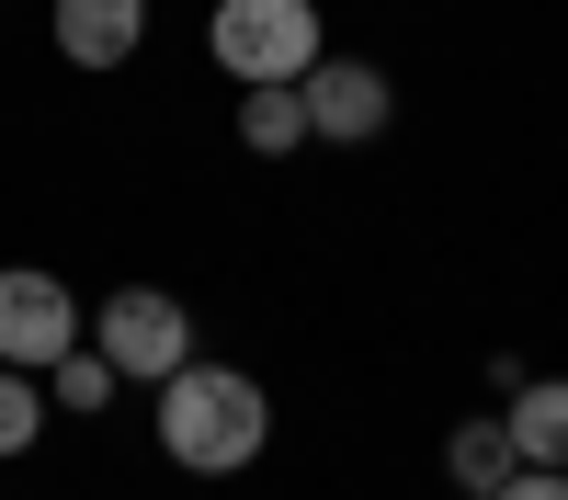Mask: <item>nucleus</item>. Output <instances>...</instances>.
Segmentation results:
<instances>
[{
  "label": "nucleus",
  "mask_w": 568,
  "mask_h": 500,
  "mask_svg": "<svg viewBox=\"0 0 568 500\" xmlns=\"http://www.w3.org/2000/svg\"><path fill=\"white\" fill-rule=\"evenodd\" d=\"M262 443H273L262 376H240V364H182V376L160 387V455H171V467L227 478V467H251Z\"/></svg>",
  "instance_id": "nucleus-1"
},
{
  "label": "nucleus",
  "mask_w": 568,
  "mask_h": 500,
  "mask_svg": "<svg viewBox=\"0 0 568 500\" xmlns=\"http://www.w3.org/2000/svg\"><path fill=\"white\" fill-rule=\"evenodd\" d=\"M216 69L240 80V91H307V69L329 58L318 45V0H216Z\"/></svg>",
  "instance_id": "nucleus-2"
},
{
  "label": "nucleus",
  "mask_w": 568,
  "mask_h": 500,
  "mask_svg": "<svg viewBox=\"0 0 568 500\" xmlns=\"http://www.w3.org/2000/svg\"><path fill=\"white\" fill-rule=\"evenodd\" d=\"M91 353H103L125 387H171L182 364H194V307L160 296V285H114L91 307Z\"/></svg>",
  "instance_id": "nucleus-3"
},
{
  "label": "nucleus",
  "mask_w": 568,
  "mask_h": 500,
  "mask_svg": "<svg viewBox=\"0 0 568 500\" xmlns=\"http://www.w3.org/2000/svg\"><path fill=\"white\" fill-rule=\"evenodd\" d=\"M91 341V307L34 262H0V364L12 376H58V364Z\"/></svg>",
  "instance_id": "nucleus-4"
},
{
  "label": "nucleus",
  "mask_w": 568,
  "mask_h": 500,
  "mask_svg": "<svg viewBox=\"0 0 568 500\" xmlns=\"http://www.w3.org/2000/svg\"><path fill=\"white\" fill-rule=\"evenodd\" d=\"M398 125V91L375 58H318L307 69V136H329V149H364V136Z\"/></svg>",
  "instance_id": "nucleus-5"
},
{
  "label": "nucleus",
  "mask_w": 568,
  "mask_h": 500,
  "mask_svg": "<svg viewBox=\"0 0 568 500\" xmlns=\"http://www.w3.org/2000/svg\"><path fill=\"white\" fill-rule=\"evenodd\" d=\"M149 45V0H58V58L69 69H125Z\"/></svg>",
  "instance_id": "nucleus-6"
},
{
  "label": "nucleus",
  "mask_w": 568,
  "mask_h": 500,
  "mask_svg": "<svg viewBox=\"0 0 568 500\" xmlns=\"http://www.w3.org/2000/svg\"><path fill=\"white\" fill-rule=\"evenodd\" d=\"M444 478L466 489V500H500L511 478H524V455H511V421L489 409V421H455V443H444Z\"/></svg>",
  "instance_id": "nucleus-7"
},
{
  "label": "nucleus",
  "mask_w": 568,
  "mask_h": 500,
  "mask_svg": "<svg viewBox=\"0 0 568 500\" xmlns=\"http://www.w3.org/2000/svg\"><path fill=\"white\" fill-rule=\"evenodd\" d=\"M500 421H511V455H524V467L568 478V376H535L524 398L500 409Z\"/></svg>",
  "instance_id": "nucleus-8"
},
{
  "label": "nucleus",
  "mask_w": 568,
  "mask_h": 500,
  "mask_svg": "<svg viewBox=\"0 0 568 500\" xmlns=\"http://www.w3.org/2000/svg\"><path fill=\"white\" fill-rule=\"evenodd\" d=\"M307 136V91H240V149L251 160H284Z\"/></svg>",
  "instance_id": "nucleus-9"
},
{
  "label": "nucleus",
  "mask_w": 568,
  "mask_h": 500,
  "mask_svg": "<svg viewBox=\"0 0 568 500\" xmlns=\"http://www.w3.org/2000/svg\"><path fill=\"white\" fill-rule=\"evenodd\" d=\"M58 421V398H45V376H12L0 364V455H34V432Z\"/></svg>",
  "instance_id": "nucleus-10"
},
{
  "label": "nucleus",
  "mask_w": 568,
  "mask_h": 500,
  "mask_svg": "<svg viewBox=\"0 0 568 500\" xmlns=\"http://www.w3.org/2000/svg\"><path fill=\"white\" fill-rule=\"evenodd\" d=\"M45 398H58V409H114V364L80 341V353L58 364V376H45Z\"/></svg>",
  "instance_id": "nucleus-11"
},
{
  "label": "nucleus",
  "mask_w": 568,
  "mask_h": 500,
  "mask_svg": "<svg viewBox=\"0 0 568 500\" xmlns=\"http://www.w3.org/2000/svg\"><path fill=\"white\" fill-rule=\"evenodd\" d=\"M500 500H568V478H546V467H524V478H511Z\"/></svg>",
  "instance_id": "nucleus-12"
}]
</instances>
